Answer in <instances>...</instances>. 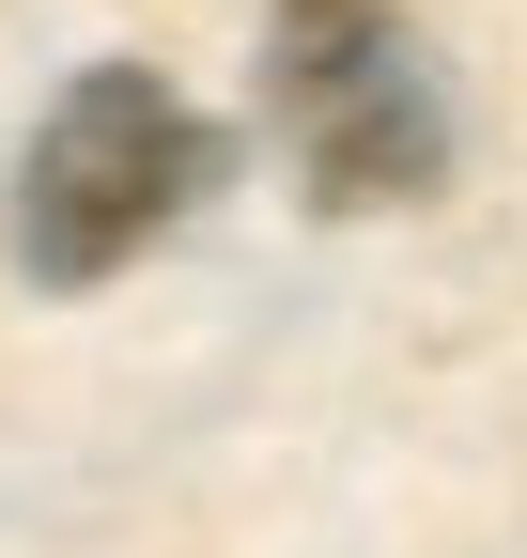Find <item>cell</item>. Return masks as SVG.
Returning a JSON list of instances; mask_svg holds the SVG:
<instances>
[{
	"instance_id": "1",
	"label": "cell",
	"mask_w": 527,
	"mask_h": 558,
	"mask_svg": "<svg viewBox=\"0 0 527 558\" xmlns=\"http://www.w3.org/2000/svg\"><path fill=\"white\" fill-rule=\"evenodd\" d=\"M218 171H233V140L186 109L156 62H94V78H62V109L32 124V156H16V264L47 279V295L124 279Z\"/></svg>"
},
{
	"instance_id": "2",
	"label": "cell",
	"mask_w": 527,
	"mask_h": 558,
	"mask_svg": "<svg viewBox=\"0 0 527 558\" xmlns=\"http://www.w3.org/2000/svg\"><path fill=\"white\" fill-rule=\"evenodd\" d=\"M264 109H280L310 202H342V218L419 202L450 171V109L404 0H264Z\"/></svg>"
}]
</instances>
